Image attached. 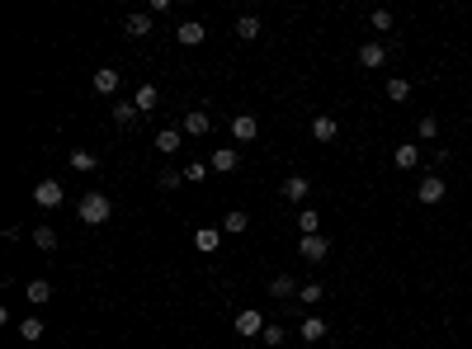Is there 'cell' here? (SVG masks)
I'll use <instances>...</instances> for the list:
<instances>
[{
	"mask_svg": "<svg viewBox=\"0 0 472 349\" xmlns=\"http://www.w3.org/2000/svg\"><path fill=\"white\" fill-rule=\"evenodd\" d=\"M90 85L99 90V95H118V71H113V66H99Z\"/></svg>",
	"mask_w": 472,
	"mask_h": 349,
	"instance_id": "cell-16",
	"label": "cell"
},
{
	"mask_svg": "<svg viewBox=\"0 0 472 349\" xmlns=\"http://www.w3.org/2000/svg\"><path fill=\"white\" fill-rule=\"evenodd\" d=\"M392 165H397V170H416V165H421V146L402 142V146L392 151Z\"/></svg>",
	"mask_w": 472,
	"mask_h": 349,
	"instance_id": "cell-11",
	"label": "cell"
},
{
	"mask_svg": "<svg viewBox=\"0 0 472 349\" xmlns=\"http://www.w3.org/2000/svg\"><path fill=\"white\" fill-rule=\"evenodd\" d=\"M236 38H241V43H255V38H260V19L241 15V19H236Z\"/></svg>",
	"mask_w": 472,
	"mask_h": 349,
	"instance_id": "cell-21",
	"label": "cell"
},
{
	"mask_svg": "<svg viewBox=\"0 0 472 349\" xmlns=\"http://www.w3.org/2000/svg\"><path fill=\"white\" fill-rule=\"evenodd\" d=\"M194 246H199L204 255H213L222 246V227H199V231H194Z\"/></svg>",
	"mask_w": 472,
	"mask_h": 349,
	"instance_id": "cell-12",
	"label": "cell"
},
{
	"mask_svg": "<svg viewBox=\"0 0 472 349\" xmlns=\"http://www.w3.org/2000/svg\"><path fill=\"white\" fill-rule=\"evenodd\" d=\"M132 104H137V113H142V118H147V113H151V109H156V104H161V90H156V85H151V80H142L137 90H132Z\"/></svg>",
	"mask_w": 472,
	"mask_h": 349,
	"instance_id": "cell-5",
	"label": "cell"
},
{
	"mask_svg": "<svg viewBox=\"0 0 472 349\" xmlns=\"http://www.w3.org/2000/svg\"><path fill=\"white\" fill-rule=\"evenodd\" d=\"M387 99H392V104H406V99H411V80L406 76H392V80H387Z\"/></svg>",
	"mask_w": 472,
	"mask_h": 349,
	"instance_id": "cell-24",
	"label": "cell"
},
{
	"mask_svg": "<svg viewBox=\"0 0 472 349\" xmlns=\"http://www.w3.org/2000/svg\"><path fill=\"white\" fill-rule=\"evenodd\" d=\"M246 227H251V217H246L241 208H232V212L222 217V231H227V236H246Z\"/></svg>",
	"mask_w": 472,
	"mask_h": 349,
	"instance_id": "cell-18",
	"label": "cell"
},
{
	"mask_svg": "<svg viewBox=\"0 0 472 349\" xmlns=\"http://www.w3.org/2000/svg\"><path fill=\"white\" fill-rule=\"evenodd\" d=\"M175 38H180L185 48H199V43H204V24H199V19H185V24L175 29Z\"/></svg>",
	"mask_w": 472,
	"mask_h": 349,
	"instance_id": "cell-15",
	"label": "cell"
},
{
	"mask_svg": "<svg viewBox=\"0 0 472 349\" xmlns=\"http://www.w3.org/2000/svg\"><path fill=\"white\" fill-rule=\"evenodd\" d=\"M416 198H421V203H440V198H444V179H440V174H425L421 189H416Z\"/></svg>",
	"mask_w": 472,
	"mask_h": 349,
	"instance_id": "cell-9",
	"label": "cell"
},
{
	"mask_svg": "<svg viewBox=\"0 0 472 349\" xmlns=\"http://www.w3.org/2000/svg\"><path fill=\"white\" fill-rule=\"evenodd\" d=\"M383 62H387V48H383L378 38H368V43L359 48V66H364V71H378Z\"/></svg>",
	"mask_w": 472,
	"mask_h": 349,
	"instance_id": "cell-6",
	"label": "cell"
},
{
	"mask_svg": "<svg viewBox=\"0 0 472 349\" xmlns=\"http://www.w3.org/2000/svg\"><path fill=\"white\" fill-rule=\"evenodd\" d=\"M260 340H265V345H274V349H279L283 340H288V331H283V326H265V335H260Z\"/></svg>",
	"mask_w": 472,
	"mask_h": 349,
	"instance_id": "cell-33",
	"label": "cell"
},
{
	"mask_svg": "<svg viewBox=\"0 0 472 349\" xmlns=\"http://www.w3.org/2000/svg\"><path fill=\"white\" fill-rule=\"evenodd\" d=\"M113 123L132 127V123H137V104H132V99H118V104H113Z\"/></svg>",
	"mask_w": 472,
	"mask_h": 349,
	"instance_id": "cell-22",
	"label": "cell"
},
{
	"mask_svg": "<svg viewBox=\"0 0 472 349\" xmlns=\"http://www.w3.org/2000/svg\"><path fill=\"white\" fill-rule=\"evenodd\" d=\"M33 246L38 250H57V231L52 227H33Z\"/></svg>",
	"mask_w": 472,
	"mask_h": 349,
	"instance_id": "cell-26",
	"label": "cell"
},
{
	"mask_svg": "<svg viewBox=\"0 0 472 349\" xmlns=\"http://www.w3.org/2000/svg\"><path fill=\"white\" fill-rule=\"evenodd\" d=\"M156 151H166V156L180 151V127H161L156 132Z\"/></svg>",
	"mask_w": 472,
	"mask_h": 349,
	"instance_id": "cell-23",
	"label": "cell"
},
{
	"mask_svg": "<svg viewBox=\"0 0 472 349\" xmlns=\"http://www.w3.org/2000/svg\"><path fill=\"white\" fill-rule=\"evenodd\" d=\"M298 231L302 236H321V212L316 208H302L298 212Z\"/></svg>",
	"mask_w": 472,
	"mask_h": 349,
	"instance_id": "cell-19",
	"label": "cell"
},
{
	"mask_svg": "<svg viewBox=\"0 0 472 349\" xmlns=\"http://www.w3.org/2000/svg\"><path fill=\"white\" fill-rule=\"evenodd\" d=\"M326 331H330V326H326V321H321V317H307V321H302V326H298V340H307V345H316V340H326Z\"/></svg>",
	"mask_w": 472,
	"mask_h": 349,
	"instance_id": "cell-14",
	"label": "cell"
},
{
	"mask_svg": "<svg viewBox=\"0 0 472 349\" xmlns=\"http://www.w3.org/2000/svg\"><path fill=\"white\" fill-rule=\"evenodd\" d=\"M218 174H232L236 165H241V151H213V160H208Z\"/></svg>",
	"mask_w": 472,
	"mask_h": 349,
	"instance_id": "cell-20",
	"label": "cell"
},
{
	"mask_svg": "<svg viewBox=\"0 0 472 349\" xmlns=\"http://www.w3.org/2000/svg\"><path fill=\"white\" fill-rule=\"evenodd\" d=\"M19 335H24V340H43V321L24 317V321H19Z\"/></svg>",
	"mask_w": 472,
	"mask_h": 349,
	"instance_id": "cell-29",
	"label": "cell"
},
{
	"mask_svg": "<svg viewBox=\"0 0 472 349\" xmlns=\"http://www.w3.org/2000/svg\"><path fill=\"white\" fill-rule=\"evenodd\" d=\"M321 298H326V288H321V284H302L298 288V302H302V307H312V302H321Z\"/></svg>",
	"mask_w": 472,
	"mask_h": 349,
	"instance_id": "cell-28",
	"label": "cell"
},
{
	"mask_svg": "<svg viewBox=\"0 0 472 349\" xmlns=\"http://www.w3.org/2000/svg\"><path fill=\"white\" fill-rule=\"evenodd\" d=\"M279 193H283V198H288V203H302V198L312 193V184H307L302 174H288V179H283V184H279Z\"/></svg>",
	"mask_w": 472,
	"mask_h": 349,
	"instance_id": "cell-7",
	"label": "cell"
},
{
	"mask_svg": "<svg viewBox=\"0 0 472 349\" xmlns=\"http://www.w3.org/2000/svg\"><path fill=\"white\" fill-rule=\"evenodd\" d=\"M368 24H373L378 33H387V29H392V10H373V15H368Z\"/></svg>",
	"mask_w": 472,
	"mask_h": 349,
	"instance_id": "cell-32",
	"label": "cell"
},
{
	"mask_svg": "<svg viewBox=\"0 0 472 349\" xmlns=\"http://www.w3.org/2000/svg\"><path fill=\"white\" fill-rule=\"evenodd\" d=\"M52 298V284H47V279H33L29 284V302H47Z\"/></svg>",
	"mask_w": 472,
	"mask_h": 349,
	"instance_id": "cell-30",
	"label": "cell"
},
{
	"mask_svg": "<svg viewBox=\"0 0 472 349\" xmlns=\"http://www.w3.org/2000/svg\"><path fill=\"white\" fill-rule=\"evenodd\" d=\"M76 217L85 227H104L113 217V203H109V193L104 189H90V193H80V203H76Z\"/></svg>",
	"mask_w": 472,
	"mask_h": 349,
	"instance_id": "cell-1",
	"label": "cell"
},
{
	"mask_svg": "<svg viewBox=\"0 0 472 349\" xmlns=\"http://www.w3.org/2000/svg\"><path fill=\"white\" fill-rule=\"evenodd\" d=\"M208 127H213V118H208L204 109H189L185 113V132H189V137H204Z\"/></svg>",
	"mask_w": 472,
	"mask_h": 349,
	"instance_id": "cell-17",
	"label": "cell"
},
{
	"mask_svg": "<svg viewBox=\"0 0 472 349\" xmlns=\"http://www.w3.org/2000/svg\"><path fill=\"white\" fill-rule=\"evenodd\" d=\"M255 132H260L255 113H236V118H232V137H236V142H255Z\"/></svg>",
	"mask_w": 472,
	"mask_h": 349,
	"instance_id": "cell-8",
	"label": "cell"
},
{
	"mask_svg": "<svg viewBox=\"0 0 472 349\" xmlns=\"http://www.w3.org/2000/svg\"><path fill=\"white\" fill-rule=\"evenodd\" d=\"M269 293H274V298H293L298 288H293V279H288V274H274V279H269Z\"/></svg>",
	"mask_w": 472,
	"mask_h": 349,
	"instance_id": "cell-27",
	"label": "cell"
},
{
	"mask_svg": "<svg viewBox=\"0 0 472 349\" xmlns=\"http://www.w3.org/2000/svg\"><path fill=\"white\" fill-rule=\"evenodd\" d=\"M62 198H66L62 179H38V189H33V203H38V208H57Z\"/></svg>",
	"mask_w": 472,
	"mask_h": 349,
	"instance_id": "cell-2",
	"label": "cell"
},
{
	"mask_svg": "<svg viewBox=\"0 0 472 349\" xmlns=\"http://www.w3.org/2000/svg\"><path fill=\"white\" fill-rule=\"evenodd\" d=\"M421 137H425V142H430V137H440V118H435V113H425V118H421Z\"/></svg>",
	"mask_w": 472,
	"mask_h": 349,
	"instance_id": "cell-34",
	"label": "cell"
},
{
	"mask_svg": "<svg viewBox=\"0 0 472 349\" xmlns=\"http://www.w3.org/2000/svg\"><path fill=\"white\" fill-rule=\"evenodd\" d=\"M66 160H71V170H80V174H90L94 165H99V156H94V151H71Z\"/></svg>",
	"mask_w": 472,
	"mask_h": 349,
	"instance_id": "cell-25",
	"label": "cell"
},
{
	"mask_svg": "<svg viewBox=\"0 0 472 349\" xmlns=\"http://www.w3.org/2000/svg\"><path fill=\"white\" fill-rule=\"evenodd\" d=\"M298 255L302 260H312V265H321V260H330V241L326 236H302Z\"/></svg>",
	"mask_w": 472,
	"mask_h": 349,
	"instance_id": "cell-4",
	"label": "cell"
},
{
	"mask_svg": "<svg viewBox=\"0 0 472 349\" xmlns=\"http://www.w3.org/2000/svg\"><path fill=\"white\" fill-rule=\"evenodd\" d=\"M265 326H269V321L260 317L255 307H246V312H236V335H246V340H251V335H265Z\"/></svg>",
	"mask_w": 472,
	"mask_h": 349,
	"instance_id": "cell-3",
	"label": "cell"
},
{
	"mask_svg": "<svg viewBox=\"0 0 472 349\" xmlns=\"http://www.w3.org/2000/svg\"><path fill=\"white\" fill-rule=\"evenodd\" d=\"M208 170H213L208 160H189V165H185V179H189V184H199V179H204Z\"/></svg>",
	"mask_w": 472,
	"mask_h": 349,
	"instance_id": "cell-31",
	"label": "cell"
},
{
	"mask_svg": "<svg viewBox=\"0 0 472 349\" xmlns=\"http://www.w3.org/2000/svg\"><path fill=\"white\" fill-rule=\"evenodd\" d=\"M123 29H128V38H147V33H151V10H137V15H128V19H123Z\"/></svg>",
	"mask_w": 472,
	"mask_h": 349,
	"instance_id": "cell-13",
	"label": "cell"
},
{
	"mask_svg": "<svg viewBox=\"0 0 472 349\" xmlns=\"http://www.w3.org/2000/svg\"><path fill=\"white\" fill-rule=\"evenodd\" d=\"M335 132H340V123H335L330 113H316L312 118V137L316 142H335Z\"/></svg>",
	"mask_w": 472,
	"mask_h": 349,
	"instance_id": "cell-10",
	"label": "cell"
},
{
	"mask_svg": "<svg viewBox=\"0 0 472 349\" xmlns=\"http://www.w3.org/2000/svg\"><path fill=\"white\" fill-rule=\"evenodd\" d=\"M180 179H185V174H175V170H166V174H161V189H180Z\"/></svg>",
	"mask_w": 472,
	"mask_h": 349,
	"instance_id": "cell-35",
	"label": "cell"
}]
</instances>
